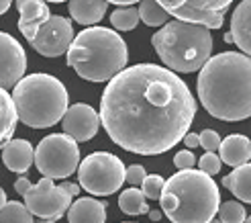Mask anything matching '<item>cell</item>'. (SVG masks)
<instances>
[{
  "label": "cell",
  "mask_w": 251,
  "mask_h": 223,
  "mask_svg": "<svg viewBox=\"0 0 251 223\" xmlns=\"http://www.w3.org/2000/svg\"><path fill=\"white\" fill-rule=\"evenodd\" d=\"M98 117L119 147L159 156L184 139L196 101L178 74L157 64H135L108 80Z\"/></svg>",
  "instance_id": "6da1fadb"
},
{
  "label": "cell",
  "mask_w": 251,
  "mask_h": 223,
  "mask_svg": "<svg viewBox=\"0 0 251 223\" xmlns=\"http://www.w3.org/2000/svg\"><path fill=\"white\" fill-rule=\"evenodd\" d=\"M196 88L200 105L215 119L237 123L251 117V57L239 52L210 56Z\"/></svg>",
  "instance_id": "7a4b0ae2"
},
{
  "label": "cell",
  "mask_w": 251,
  "mask_h": 223,
  "mask_svg": "<svg viewBox=\"0 0 251 223\" xmlns=\"http://www.w3.org/2000/svg\"><path fill=\"white\" fill-rule=\"evenodd\" d=\"M159 203L172 223H208L219 211L221 191L204 172L178 170L166 180Z\"/></svg>",
  "instance_id": "3957f363"
},
{
  "label": "cell",
  "mask_w": 251,
  "mask_h": 223,
  "mask_svg": "<svg viewBox=\"0 0 251 223\" xmlns=\"http://www.w3.org/2000/svg\"><path fill=\"white\" fill-rule=\"evenodd\" d=\"M68 66L88 82H108L125 70L129 49L125 39L106 27H88L68 47Z\"/></svg>",
  "instance_id": "277c9868"
},
{
  "label": "cell",
  "mask_w": 251,
  "mask_h": 223,
  "mask_svg": "<svg viewBox=\"0 0 251 223\" xmlns=\"http://www.w3.org/2000/svg\"><path fill=\"white\" fill-rule=\"evenodd\" d=\"M12 103H15L17 119L27 127L47 129L64 119L70 94L59 78L51 74H29L23 76L12 88Z\"/></svg>",
  "instance_id": "5b68a950"
},
{
  "label": "cell",
  "mask_w": 251,
  "mask_h": 223,
  "mask_svg": "<svg viewBox=\"0 0 251 223\" xmlns=\"http://www.w3.org/2000/svg\"><path fill=\"white\" fill-rule=\"evenodd\" d=\"M151 45L170 72L192 74L208 61L212 35L206 27L174 19L151 37Z\"/></svg>",
  "instance_id": "8992f818"
},
{
  "label": "cell",
  "mask_w": 251,
  "mask_h": 223,
  "mask_svg": "<svg viewBox=\"0 0 251 223\" xmlns=\"http://www.w3.org/2000/svg\"><path fill=\"white\" fill-rule=\"evenodd\" d=\"M125 164L110 152H94L86 156L78 166L80 189L90 195L108 196L115 195L125 182Z\"/></svg>",
  "instance_id": "52a82bcc"
},
{
  "label": "cell",
  "mask_w": 251,
  "mask_h": 223,
  "mask_svg": "<svg viewBox=\"0 0 251 223\" xmlns=\"http://www.w3.org/2000/svg\"><path fill=\"white\" fill-rule=\"evenodd\" d=\"M35 166L43 178H68L80 166V147L66 133H51L35 150Z\"/></svg>",
  "instance_id": "ba28073f"
},
{
  "label": "cell",
  "mask_w": 251,
  "mask_h": 223,
  "mask_svg": "<svg viewBox=\"0 0 251 223\" xmlns=\"http://www.w3.org/2000/svg\"><path fill=\"white\" fill-rule=\"evenodd\" d=\"M170 17L176 21L200 25V27L221 29L225 15L233 0H155Z\"/></svg>",
  "instance_id": "9c48e42d"
},
{
  "label": "cell",
  "mask_w": 251,
  "mask_h": 223,
  "mask_svg": "<svg viewBox=\"0 0 251 223\" xmlns=\"http://www.w3.org/2000/svg\"><path fill=\"white\" fill-rule=\"evenodd\" d=\"M23 205L33 217H39V223H55L61 215L68 213L72 196L51 178H41L27 191Z\"/></svg>",
  "instance_id": "30bf717a"
},
{
  "label": "cell",
  "mask_w": 251,
  "mask_h": 223,
  "mask_svg": "<svg viewBox=\"0 0 251 223\" xmlns=\"http://www.w3.org/2000/svg\"><path fill=\"white\" fill-rule=\"evenodd\" d=\"M74 41V27L72 21L59 15H51L43 23L39 31L35 33L31 47L43 57H59L68 52Z\"/></svg>",
  "instance_id": "8fae6325"
},
{
  "label": "cell",
  "mask_w": 251,
  "mask_h": 223,
  "mask_svg": "<svg viewBox=\"0 0 251 223\" xmlns=\"http://www.w3.org/2000/svg\"><path fill=\"white\" fill-rule=\"evenodd\" d=\"M27 72V54L10 33L0 31V88H15Z\"/></svg>",
  "instance_id": "7c38bea8"
},
{
  "label": "cell",
  "mask_w": 251,
  "mask_h": 223,
  "mask_svg": "<svg viewBox=\"0 0 251 223\" xmlns=\"http://www.w3.org/2000/svg\"><path fill=\"white\" fill-rule=\"evenodd\" d=\"M61 127L64 133L70 135L74 141H90L96 138L100 129V117L98 113L86 103H76L68 107L64 119H61Z\"/></svg>",
  "instance_id": "4fadbf2b"
},
{
  "label": "cell",
  "mask_w": 251,
  "mask_h": 223,
  "mask_svg": "<svg viewBox=\"0 0 251 223\" xmlns=\"http://www.w3.org/2000/svg\"><path fill=\"white\" fill-rule=\"evenodd\" d=\"M19 31L23 33V37L29 43L33 41L35 33L39 31V27L43 23H47V19L51 17L49 6L45 0H25L19 6Z\"/></svg>",
  "instance_id": "5bb4252c"
},
{
  "label": "cell",
  "mask_w": 251,
  "mask_h": 223,
  "mask_svg": "<svg viewBox=\"0 0 251 223\" xmlns=\"http://www.w3.org/2000/svg\"><path fill=\"white\" fill-rule=\"evenodd\" d=\"M2 162L10 172L25 174L35 162V150L27 139H8L2 143Z\"/></svg>",
  "instance_id": "9a60e30c"
},
{
  "label": "cell",
  "mask_w": 251,
  "mask_h": 223,
  "mask_svg": "<svg viewBox=\"0 0 251 223\" xmlns=\"http://www.w3.org/2000/svg\"><path fill=\"white\" fill-rule=\"evenodd\" d=\"M229 33L233 37V43L239 47L247 57H251V0H243V2L233 10Z\"/></svg>",
  "instance_id": "2e32d148"
},
{
  "label": "cell",
  "mask_w": 251,
  "mask_h": 223,
  "mask_svg": "<svg viewBox=\"0 0 251 223\" xmlns=\"http://www.w3.org/2000/svg\"><path fill=\"white\" fill-rule=\"evenodd\" d=\"M219 158H221V162L229 164L233 168H239V166L247 164L249 158H251L249 138H245V135H241V133H233V135H229V138L221 139Z\"/></svg>",
  "instance_id": "e0dca14e"
},
{
  "label": "cell",
  "mask_w": 251,
  "mask_h": 223,
  "mask_svg": "<svg viewBox=\"0 0 251 223\" xmlns=\"http://www.w3.org/2000/svg\"><path fill=\"white\" fill-rule=\"evenodd\" d=\"M106 221V203L82 196L74 201L68 209V223H104Z\"/></svg>",
  "instance_id": "ac0fdd59"
},
{
  "label": "cell",
  "mask_w": 251,
  "mask_h": 223,
  "mask_svg": "<svg viewBox=\"0 0 251 223\" xmlns=\"http://www.w3.org/2000/svg\"><path fill=\"white\" fill-rule=\"evenodd\" d=\"M70 15L72 19L80 25H94L102 21L106 15L108 2L106 0H70Z\"/></svg>",
  "instance_id": "d6986e66"
},
{
  "label": "cell",
  "mask_w": 251,
  "mask_h": 223,
  "mask_svg": "<svg viewBox=\"0 0 251 223\" xmlns=\"http://www.w3.org/2000/svg\"><path fill=\"white\" fill-rule=\"evenodd\" d=\"M223 187L229 189L241 203L251 205V162L231 170V174L223 178Z\"/></svg>",
  "instance_id": "ffe728a7"
},
{
  "label": "cell",
  "mask_w": 251,
  "mask_h": 223,
  "mask_svg": "<svg viewBox=\"0 0 251 223\" xmlns=\"http://www.w3.org/2000/svg\"><path fill=\"white\" fill-rule=\"evenodd\" d=\"M17 123L19 119H17L12 96L8 94V90L0 88V145L12 138V133L17 129Z\"/></svg>",
  "instance_id": "44dd1931"
},
{
  "label": "cell",
  "mask_w": 251,
  "mask_h": 223,
  "mask_svg": "<svg viewBox=\"0 0 251 223\" xmlns=\"http://www.w3.org/2000/svg\"><path fill=\"white\" fill-rule=\"evenodd\" d=\"M119 209L125 215H131V217L147 215L149 213L147 199L143 196L141 189H137V187H131V189L121 193V196H119Z\"/></svg>",
  "instance_id": "7402d4cb"
},
{
  "label": "cell",
  "mask_w": 251,
  "mask_h": 223,
  "mask_svg": "<svg viewBox=\"0 0 251 223\" xmlns=\"http://www.w3.org/2000/svg\"><path fill=\"white\" fill-rule=\"evenodd\" d=\"M139 10V19L147 25V27H164V25L170 21V15L161 8L155 0H141Z\"/></svg>",
  "instance_id": "603a6c76"
},
{
  "label": "cell",
  "mask_w": 251,
  "mask_h": 223,
  "mask_svg": "<svg viewBox=\"0 0 251 223\" xmlns=\"http://www.w3.org/2000/svg\"><path fill=\"white\" fill-rule=\"evenodd\" d=\"M110 25L117 31H133L137 25H139V10L133 8V6L117 8L110 15Z\"/></svg>",
  "instance_id": "cb8c5ba5"
},
{
  "label": "cell",
  "mask_w": 251,
  "mask_h": 223,
  "mask_svg": "<svg viewBox=\"0 0 251 223\" xmlns=\"http://www.w3.org/2000/svg\"><path fill=\"white\" fill-rule=\"evenodd\" d=\"M0 223H35V219L23 203L6 201V205L0 209Z\"/></svg>",
  "instance_id": "d4e9b609"
},
{
  "label": "cell",
  "mask_w": 251,
  "mask_h": 223,
  "mask_svg": "<svg viewBox=\"0 0 251 223\" xmlns=\"http://www.w3.org/2000/svg\"><path fill=\"white\" fill-rule=\"evenodd\" d=\"M219 221L221 223H243L247 213H245V207L239 201H227V203H221L219 205Z\"/></svg>",
  "instance_id": "484cf974"
},
{
  "label": "cell",
  "mask_w": 251,
  "mask_h": 223,
  "mask_svg": "<svg viewBox=\"0 0 251 223\" xmlns=\"http://www.w3.org/2000/svg\"><path fill=\"white\" fill-rule=\"evenodd\" d=\"M164 184L166 180L161 178L159 174H147L141 182V193L145 199H151V201H159L161 191H164Z\"/></svg>",
  "instance_id": "4316f807"
},
{
  "label": "cell",
  "mask_w": 251,
  "mask_h": 223,
  "mask_svg": "<svg viewBox=\"0 0 251 223\" xmlns=\"http://www.w3.org/2000/svg\"><path fill=\"white\" fill-rule=\"evenodd\" d=\"M221 166H223V162H221V158L215 154V152H206L202 158L198 160V168H200V172H204L206 176H215V174H219L221 172Z\"/></svg>",
  "instance_id": "83f0119b"
},
{
  "label": "cell",
  "mask_w": 251,
  "mask_h": 223,
  "mask_svg": "<svg viewBox=\"0 0 251 223\" xmlns=\"http://www.w3.org/2000/svg\"><path fill=\"white\" fill-rule=\"evenodd\" d=\"M198 145H202L206 152H217L221 145V135L215 129H204L198 133Z\"/></svg>",
  "instance_id": "f1b7e54d"
},
{
  "label": "cell",
  "mask_w": 251,
  "mask_h": 223,
  "mask_svg": "<svg viewBox=\"0 0 251 223\" xmlns=\"http://www.w3.org/2000/svg\"><path fill=\"white\" fill-rule=\"evenodd\" d=\"M145 176H147V172L141 164H131L127 170H125V180H127L131 187H141Z\"/></svg>",
  "instance_id": "f546056e"
},
{
  "label": "cell",
  "mask_w": 251,
  "mask_h": 223,
  "mask_svg": "<svg viewBox=\"0 0 251 223\" xmlns=\"http://www.w3.org/2000/svg\"><path fill=\"white\" fill-rule=\"evenodd\" d=\"M194 164H196V158H194L192 150H182L174 156V166L178 170H190V168H194Z\"/></svg>",
  "instance_id": "4dcf8cb0"
},
{
  "label": "cell",
  "mask_w": 251,
  "mask_h": 223,
  "mask_svg": "<svg viewBox=\"0 0 251 223\" xmlns=\"http://www.w3.org/2000/svg\"><path fill=\"white\" fill-rule=\"evenodd\" d=\"M33 187V184H31V180L27 178V176H21V178H17V182H15V191L19 193V195H27V191Z\"/></svg>",
  "instance_id": "1f68e13d"
},
{
  "label": "cell",
  "mask_w": 251,
  "mask_h": 223,
  "mask_svg": "<svg viewBox=\"0 0 251 223\" xmlns=\"http://www.w3.org/2000/svg\"><path fill=\"white\" fill-rule=\"evenodd\" d=\"M182 141L186 143V150H192V147H198V133H186Z\"/></svg>",
  "instance_id": "d6a6232c"
},
{
  "label": "cell",
  "mask_w": 251,
  "mask_h": 223,
  "mask_svg": "<svg viewBox=\"0 0 251 223\" xmlns=\"http://www.w3.org/2000/svg\"><path fill=\"white\" fill-rule=\"evenodd\" d=\"M61 189H64L74 199V196H78V193H80V184H76V182H64V184H61Z\"/></svg>",
  "instance_id": "836d02e7"
},
{
  "label": "cell",
  "mask_w": 251,
  "mask_h": 223,
  "mask_svg": "<svg viewBox=\"0 0 251 223\" xmlns=\"http://www.w3.org/2000/svg\"><path fill=\"white\" fill-rule=\"evenodd\" d=\"M110 4H119V6H131L135 2H141V0H106Z\"/></svg>",
  "instance_id": "e575fe53"
},
{
  "label": "cell",
  "mask_w": 251,
  "mask_h": 223,
  "mask_svg": "<svg viewBox=\"0 0 251 223\" xmlns=\"http://www.w3.org/2000/svg\"><path fill=\"white\" fill-rule=\"evenodd\" d=\"M10 2L12 0H0V15H4V12L10 8Z\"/></svg>",
  "instance_id": "d590c367"
},
{
  "label": "cell",
  "mask_w": 251,
  "mask_h": 223,
  "mask_svg": "<svg viewBox=\"0 0 251 223\" xmlns=\"http://www.w3.org/2000/svg\"><path fill=\"white\" fill-rule=\"evenodd\" d=\"M149 219H151V221H159L161 219V211H151V209H149Z\"/></svg>",
  "instance_id": "8d00e7d4"
},
{
  "label": "cell",
  "mask_w": 251,
  "mask_h": 223,
  "mask_svg": "<svg viewBox=\"0 0 251 223\" xmlns=\"http://www.w3.org/2000/svg\"><path fill=\"white\" fill-rule=\"evenodd\" d=\"M6 205V193L2 191V189H0V209H2Z\"/></svg>",
  "instance_id": "74e56055"
},
{
  "label": "cell",
  "mask_w": 251,
  "mask_h": 223,
  "mask_svg": "<svg viewBox=\"0 0 251 223\" xmlns=\"http://www.w3.org/2000/svg\"><path fill=\"white\" fill-rule=\"evenodd\" d=\"M225 41H227V43H233V37H231V33H225Z\"/></svg>",
  "instance_id": "f35d334b"
},
{
  "label": "cell",
  "mask_w": 251,
  "mask_h": 223,
  "mask_svg": "<svg viewBox=\"0 0 251 223\" xmlns=\"http://www.w3.org/2000/svg\"><path fill=\"white\" fill-rule=\"evenodd\" d=\"M45 2H66V0H45Z\"/></svg>",
  "instance_id": "ab89813d"
},
{
  "label": "cell",
  "mask_w": 251,
  "mask_h": 223,
  "mask_svg": "<svg viewBox=\"0 0 251 223\" xmlns=\"http://www.w3.org/2000/svg\"><path fill=\"white\" fill-rule=\"evenodd\" d=\"M243 223H251V215H249V217H245V221H243Z\"/></svg>",
  "instance_id": "60d3db41"
},
{
  "label": "cell",
  "mask_w": 251,
  "mask_h": 223,
  "mask_svg": "<svg viewBox=\"0 0 251 223\" xmlns=\"http://www.w3.org/2000/svg\"><path fill=\"white\" fill-rule=\"evenodd\" d=\"M208 223H221V221H219V219H210Z\"/></svg>",
  "instance_id": "b9f144b4"
},
{
  "label": "cell",
  "mask_w": 251,
  "mask_h": 223,
  "mask_svg": "<svg viewBox=\"0 0 251 223\" xmlns=\"http://www.w3.org/2000/svg\"><path fill=\"white\" fill-rule=\"evenodd\" d=\"M21 2H25V0H15V4H17V6H19Z\"/></svg>",
  "instance_id": "7bdbcfd3"
},
{
  "label": "cell",
  "mask_w": 251,
  "mask_h": 223,
  "mask_svg": "<svg viewBox=\"0 0 251 223\" xmlns=\"http://www.w3.org/2000/svg\"><path fill=\"white\" fill-rule=\"evenodd\" d=\"M249 141H251V139H249Z\"/></svg>",
  "instance_id": "ee69618b"
}]
</instances>
